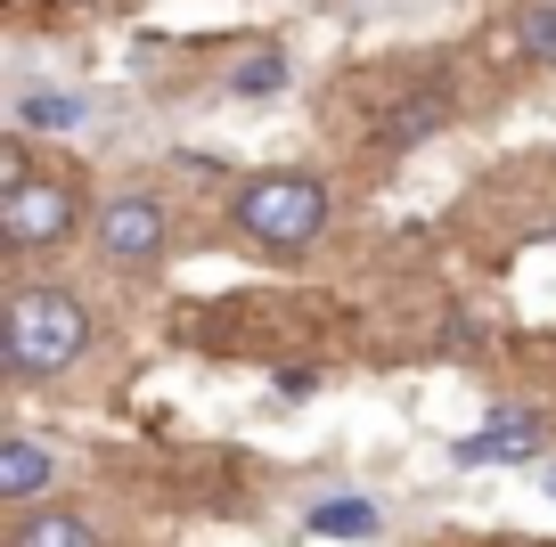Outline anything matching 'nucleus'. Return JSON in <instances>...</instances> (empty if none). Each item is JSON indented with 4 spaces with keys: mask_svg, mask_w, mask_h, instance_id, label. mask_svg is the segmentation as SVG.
<instances>
[{
    "mask_svg": "<svg viewBox=\"0 0 556 547\" xmlns=\"http://www.w3.org/2000/svg\"><path fill=\"white\" fill-rule=\"evenodd\" d=\"M90 352V310L58 287H25L0 310V368L9 377H58Z\"/></svg>",
    "mask_w": 556,
    "mask_h": 547,
    "instance_id": "nucleus-1",
    "label": "nucleus"
},
{
    "mask_svg": "<svg viewBox=\"0 0 556 547\" xmlns=\"http://www.w3.org/2000/svg\"><path fill=\"white\" fill-rule=\"evenodd\" d=\"M238 229L254 245H270V254H295V245H312L319 229H328V189L319 180H303V171H262V180H245L238 189Z\"/></svg>",
    "mask_w": 556,
    "mask_h": 547,
    "instance_id": "nucleus-2",
    "label": "nucleus"
},
{
    "mask_svg": "<svg viewBox=\"0 0 556 547\" xmlns=\"http://www.w3.org/2000/svg\"><path fill=\"white\" fill-rule=\"evenodd\" d=\"M74 221H83V189H74L66 171H34L25 189L0 196V245H9V254H41V245H58Z\"/></svg>",
    "mask_w": 556,
    "mask_h": 547,
    "instance_id": "nucleus-3",
    "label": "nucleus"
},
{
    "mask_svg": "<svg viewBox=\"0 0 556 547\" xmlns=\"http://www.w3.org/2000/svg\"><path fill=\"white\" fill-rule=\"evenodd\" d=\"M164 205L148 189H131V196H106L99 205V254H106V270H148V262L164 254Z\"/></svg>",
    "mask_w": 556,
    "mask_h": 547,
    "instance_id": "nucleus-4",
    "label": "nucleus"
},
{
    "mask_svg": "<svg viewBox=\"0 0 556 547\" xmlns=\"http://www.w3.org/2000/svg\"><path fill=\"white\" fill-rule=\"evenodd\" d=\"M540 449H548V417L540 409H500L483 433H467L451 458L458 466H523V458H540Z\"/></svg>",
    "mask_w": 556,
    "mask_h": 547,
    "instance_id": "nucleus-5",
    "label": "nucleus"
},
{
    "mask_svg": "<svg viewBox=\"0 0 556 547\" xmlns=\"http://www.w3.org/2000/svg\"><path fill=\"white\" fill-rule=\"evenodd\" d=\"M50 482H58V458L41 442H25V433L0 442V498H41Z\"/></svg>",
    "mask_w": 556,
    "mask_h": 547,
    "instance_id": "nucleus-6",
    "label": "nucleus"
},
{
    "mask_svg": "<svg viewBox=\"0 0 556 547\" xmlns=\"http://www.w3.org/2000/svg\"><path fill=\"white\" fill-rule=\"evenodd\" d=\"M442 123H451V99H442V90H417V99H401L393 115L377 123V139H384V148H417V139L442 131Z\"/></svg>",
    "mask_w": 556,
    "mask_h": 547,
    "instance_id": "nucleus-7",
    "label": "nucleus"
},
{
    "mask_svg": "<svg viewBox=\"0 0 556 547\" xmlns=\"http://www.w3.org/2000/svg\"><path fill=\"white\" fill-rule=\"evenodd\" d=\"M287 90V50H245L229 66V99H278Z\"/></svg>",
    "mask_w": 556,
    "mask_h": 547,
    "instance_id": "nucleus-8",
    "label": "nucleus"
},
{
    "mask_svg": "<svg viewBox=\"0 0 556 547\" xmlns=\"http://www.w3.org/2000/svg\"><path fill=\"white\" fill-rule=\"evenodd\" d=\"M83 115H90V99H74V90H25V99H17L25 131H74Z\"/></svg>",
    "mask_w": 556,
    "mask_h": 547,
    "instance_id": "nucleus-9",
    "label": "nucleus"
},
{
    "mask_svg": "<svg viewBox=\"0 0 556 547\" xmlns=\"http://www.w3.org/2000/svg\"><path fill=\"white\" fill-rule=\"evenodd\" d=\"M9 547H99V531H90L83 514H25V523L9 531Z\"/></svg>",
    "mask_w": 556,
    "mask_h": 547,
    "instance_id": "nucleus-10",
    "label": "nucleus"
},
{
    "mask_svg": "<svg viewBox=\"0 0 556 547\" xmlns=\"http://www.w3.org/2000/svg\"><path fill=\"white\" fill-rule=\"evenodd\" d=\"M312 531L319 539H377V507H368V498H319Z\"/></svg>",
    "mask_w": 556,
    "mask_h": 547,
    "instance_id": "nucleus-11",
    "label": "nucleus"
},
{
    "mask_svg": "<svg viewBox=\"0 0 556 547\" xmlns=\"http://www.w3.org/2000/svg\"><path fill=\"white\" fill-rule=\"evenodd\" d=\"M516 41H523V58L556 66V0H523L516 9Z\"/></svg>",
    "mask_w": 556,
    "mask_h": 547,
    "instance_id": "nucleus-12",
    "label": "nucleus"
},
{
    "mask_svg": "<svg viewBox=\"0 0 556 547\" xmlns=\"http://www.w3.org/2000/svg\"><path fill=\"white\" fill-rule=\"evenodd\" d=\"M25 180H34V155H25V139H0V196L25 189Z\"/></svg>",
    "mask_w": 556,
    "mask_h": 547,
    "instance_id": "nucleus-13",
    "label": "nucleus"
},
{
    "mask_svg": "<svg viewBox=\"0 0 556 547\" xmlns=\"http://www.w3.org/2000/svg\"><path fill=\"white\" fill-rule=\"evenodd\" d=\"M540 491H548V498H556V466H540Z\"/></svg>",
    "mask_w": 556,
    "mask_h": 547,
    "instance_id": "nucleus-14",
    "label": "nucleus"
}]
</instances>
